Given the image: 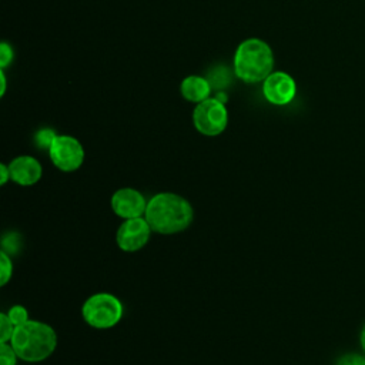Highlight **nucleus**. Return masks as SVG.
<instances>
[{
    "label": "nucleus",
    "instance_id": "39448f33",
    "mask_svg": "<svg viewBox=\"0 0 365 365\" xmlns=\"http://www.w3.org/2000/svg\"><path fill=\"white\" fill-rule=\"evenodd\" d=\"M192 123L202 135H220L228 124V111L224 101L218 97H208L198 103L192 111Z\"/></svg>",
    "mask_w": 365,
    "mask_h": 365
},
{
    "label": "nucleus",
    "instance_id": "6e6552de",
    "mask_svg": "<svg viewBox=\"0 0 365 365\" xmlns=\"http://www.w3.org/2000/svg\"><path fill=\"white\" fill-rule=\"evenodd\" d=\"M262 94L274 106H287L297 94V83L285 71H272L262 81Z\"/></svg>",
    "mask_w": 365,
    "mask_h": 365
},
{
    "label": "nucleus",
    "instance_id": "2eb2a0df",
    "mask_svg": "<svg viewBox=\"0 0 365 365\" xmlns=\"http://www.w3.org/2000/svg\"><path fill=\"white\" fill-rule=\"evenodd\" d=\"M6 314L10 318V321L14 324V327L23 325L29 321V312L23 305H13Z\"/></svg>",
    "mask_w": 365,
    "mask_h": 365
},
{
    "label": "nucleus",
    "instance_id": "a211bd4d",
    "mask_svg": "<svg viewBox=\"0 0 365 365\" xmlns=\"http://www.w3.org/2000/svg\"><path fill=\"white\" fill-rule=\"evenodd\" d=\"M336 365H365V356L358 354H346L336 361Z\"/></svg>",
    "mask_w": 365,
    "mask_h": 365
},
{
    "label": "nucleus",
    "instance_id": "9d476101",
    "mask_svg": "<svg viewBox=\"0 0 365 365\" xmlns=\"http://www.w3.org/2000/svg\"><path fill=\"white\" fill-rule=\"evenodd\" d=\"M10 180L21 187H30L38 182L43 174L41 164L31 155H19L9 164Z\"/></svg>",
    "mask_w": 365,
    "mask_h": 365
},
{
    "label": "nucleus",
    "instance_id": "1a4fd4ad",
    "mask_svg": "<svg viewBox=\"0 0 365 365\" xmlns=\"http://www.w3.org/2000/svg\"><path fill=\"white\" fill-rule=\"evenodd\" d=\"M147 202L148 201L145 197L138 190L131 187L118 188L110 200L113 212L123 220L144 217Z\"/></svg>",
    "mask_w": 365,
    "mask_h": 365
},
{
    "label": "nucleus",
    "instance_id": "412c9836",
    "mask_svg": "<svg viewBox=\"0 0 365 365\" xmlns=\"http://www.w3.org/2000/svg\"><path fill=\"white\" fill-rule=\"evenodd\" d=\"M359 342H361V348H362V351H364V354H365V324H364V327H362V329H361Z\"/></svg>",
    "mask_w": 365,
    "mask_h": 365
},
{
    "label": "nucleus",
    "instance_id": "6ab92c4d",
    "mask_svg": "<svg viewBox=\"0 0 365 365\" xmlns=\"http://www.w3.org/2000/svg\"><path fill=\"white\" fill-rule=\"evenodd\" d=\"M10 180V170L9 165L0 164V184L4 185Z\"/></svg>",
    "mask_w": 365,
    "mask_h": 365
},
{
    "label": "nucleus",
    "instance_id": "ddd939ff",
    "mask_svg": "<svg viewBox=\"0 0 365 365\" xmlns=\"http://www.w3.org/2000/svg\"><path fill=\"white\" fill-rule=\"evenodd\" d=\"M13 275V262L7 252H0V285L4 287Z\"/></svg>",
    "mask_w": 365,
    "mask_h": 365
},
{
    "label": "nucleus",
    "instance_id": "f3484780",
    "mask_svg": "<svg viewBox=\"0 0 365 365\" xmlns=\"http://www.w3.org/2000/svg\"><path fill=\"white\" fill-rule=\"evenodd\" d=\"M13 48L9 43L1 41L0 44V68H6L13 61Z\"/></svg>",
    "mask_w": 365,
    "mask_h": 365
},
{
    "label": "nucleus",
    "instance_id": "f257e3e1",
    "mask_svg": "<svg viewBox=\"0 0 365 365\" xmlns=\"http://www.w3.org/2000/svg\"><path fill=\"white\" fill-rule=\"evenodd\" d=\"M144 218L153 232L170 235L181 232L191 225L194 210L184 197L174 192H160L148 200Z\"/></svg>",
    "mask_w": 365,
    "mask_h": 365
},
{
    "label": "nucleus",
    "instance_id": "4468645a",
    "mask_svg": "<svg viewBox=\"0 0 365 365\" xmlns=\"http://www.w3.org/2000/svg\"><path fill=\"white\" fill-rule=\"evenodd\" d=\"M17 354L10 342H0V365H16Z\"/></svg>",
    "mask_w": 365,
    "mask_h": 365
},
{
    "label": "nucleus",
    "instance_id": "20e7f679",
    "mask_svg": "<svg viewBox=\"0 0 365 365\" xmlns=\"http://www.w3.org/2000/svg\"><path fill=\"white\" fill-rule=\"evenodd\" d=\"M121 301L108 292H97L88 297L81 308L83 319L96 329H108L115 327L123 318Z\"/></svg>",
    "mask_w": 365,
    "mask_h": 365
},
{
    "label": "nucleus",
    "instance_id": "dca6fc26",
    "mask_svg": "<svg viewBox=\"0 0 365 365\" xmlns=\"http://www.w3.org/2000/svg\"><path fill=\"white\" fill-rule=\"evenodd\" d=\"M14 324L10 321L6 312L0 314V342H10L13 332H14Z\"/></svg>",
    "mask_w": 365,
    "mask_h": 365
},
{
    "label": "nucleus",
    "instance_id": "aec40b11",
    "mask_svg": "<svg viewBox=\"0 0 365 365\" xmlns=\"http://www.w3.org/2000/svg\"><path fill=\"white\" fill-rule=\"evenodd\" d=\"M0 81H1V90H0V96L3 97L6 93V74H4V68L0 70Z\"/></svg>",
    "mask_w": 365,
    "mask_h": 365
},
{
    "label": "nucleus",
    "instance_id": "f03ea898",
    "mask_svg": "<svg viewBox=\"0 0 365 365\" xmlns=\"http://www.w3.org/2000/svg\"><path fill=\"white\" fill-rule=\"evenodd\" d=\"M19 359L26 362H41L47 359L57 346V334L46 322L29 319L14 328L10 339Z\"/></svg>",
    "mask_w": 365,
    "mask_h": 365
},
{
    "label": "nucleus",
    "instance_id": "0eeeda50",
    "mask_svg": "<svg viewBox=\"0 0 365 365\" xmlns=\"http://www.w3.org/2000/svg\"><path fill=\"white\" fill-rule=\"evenodd\" d=\"M151 227L144 217L124 220L117 230L115 241L120 250L125 252H135L147 245L151 237Z\"/></svg>",
    "mask_w": 365,
    "mask_h": 365
},
{
    "label": "nucleus",
    "instance_id": "7ed1b4c3",
    "mask_svg": "<svg viewBox=\"0 0 365 365\" xmlns=\"http://www.w3.org/2000/svg\"><path fill=\"white\" fill-rule=\"evenodd\" d=\"M274 68V53L261 38H247L235 50L234 71L245 83L264 81Z\"/></svg>",
    "mask_w": 365,
    "mask_h": 365
},
{
    "label": "nucleus",
    "instance_id": "9b49d317",
    "mask_svg": "<svg viewBox=\"0 0 365 365\" xmlns=\"http://www.w3.org/2000/svg\"><path fill=\"white\" fill-rule=\"evenodd\" d=\"M180 91L185 100L198 104L210 97L211 86L208 80L201 76H188L181 81Z\"/></svg>",
    "mask_w": 365,
    "mask_h": 365
},
{
    "label": "nucleus",
    "instance_id": "f8f14e48",
    "mask_svg": "<svg viewBox=\"0 0 365 365\" xmlns=\"http://www.w3.org/2000/svg\"><path fill=\"white\" fill-rule=\"evenodd\" d=\"M57 135L58 134H56L54 130H51V128H41L34 134V144L40 150H47L48 151Z\"/></svg>",
    "mask_w": 365,
    "mask_h": 365
},
{
    "label": "nucleus",
    "instance_id": "423d86ee",
    "mask_svg": "<svg viewBox=\"0 0 365 365\" xmlns=\"http://www.w3.org/2000/svg\"><path fill=\"white\" fill-rule=\"evenodd\" d=\"M48 155L54 167L60 171L71 173L81 167L84 161V148L81 143L71 135H57L48 150Z\"/></svg>",
    "mask_w": 365,
    "mask_h": 365
}]
</instances>
